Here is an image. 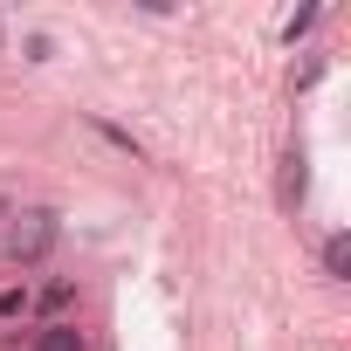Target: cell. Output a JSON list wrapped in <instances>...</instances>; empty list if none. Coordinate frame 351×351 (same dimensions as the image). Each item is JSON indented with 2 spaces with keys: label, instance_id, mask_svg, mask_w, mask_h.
<instances>
[{
  "label": "cell",
  "instance_id": "1",
  "mask_svg": "<svg viewBox=\"0 0 351 351\" xmlns=\"http://www.w3.org/2000/svg\"><path fill=\"white\" fill-rule=\"evenodd\" d=\"M56 241H62V221H56L49 207H28V214L8 221V234H0V255H8L14 269H28V262H42Z\"/></svg>",
  "mask_w": 351,
  "mask_h": 351
},
{
  "label": "cell",
  "instance_id": "2",
  "mask_svg": "<svg viewBox=\"0 0 351 351\" xmlns=\"http://www.w3.org/2000/svg\"><path fill=\"white\" fill-rule=\"evenodd\" d=\"M303 193H310V158L289 145V152H282V186H276V200L296 214V207H303Z\"/></svg>",
  "mask_w": 351,
  "mask_h": 351
},
{
  "label": "cell",
  "instance_id": "3",
  "mask_svg": "<svg viewBox=\"0 0 351 351\" xmlns=\"http://www.w3.org/2000/svg\"><path fill=\"white\" fill-rule=\"evenodd\" d=\"M69 303H76V282H69V276H56L42 296H28V310H42V317H56V324H62V310H69Z\"/></svg>",
  "mask_w": 351,
  "mask_h": 351
},
{
  "label": "cell",
  "instance_id": "4",
  "mask_svg": "<svg viewBox=\"0 0 351 351\" xmlns=\"http://www.w3.org/2000/svg\"><path fill=\"white\" fill-rule=\"evenodd\" d=\"M35 351H90V337H83L76 324H49V330L35 337Z\"/></svg>",
  "mask_w": 351,
  "mask_h": 351
},
{
  "label": "cell",
  "instance_id": "5",
  "mask_svg": "<svg viewBox=\"0 0 351 351\" xmlns=\"http://www.w3.org/2000/svg\"><path fill=\"white\" fill-rule=\"evenodd\" d=\"M324 276H337V282L351 276V234H330L324 241Z\"/></svg>",
  "mask_w": 351,
  "mask_h": 351
},
{
  "label": "cell",
  "instance_id": "6",
  "mask_svg": "<svg viewBox=\"0 0 351 351\" xmlns=\"http://www.w3.org/2000/svg\"><path fill=\"white\" fill-rule=\"evenodd\" d=\"M0 317H28V282H8V289H0Z\"/></svg>",
  "mask_w": 351,
  "mask_h": 351
},
{
  "label": "cell",
  "instance_id": "7",
  "mask_svg": "<svg viewBox=\"0 0 351 351\" xmlns=\"http://www.w3.org/2000/svg\"><path fill=\"white\" fill-rule=\"evenodd\" d=\"M310 28H317V8H296V14L282 21V42H296V35H310Z\"/></svg>",
  "mask_w": 351,
  "mask_h": 351
}]
</instances>
